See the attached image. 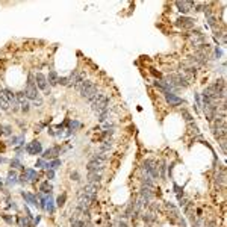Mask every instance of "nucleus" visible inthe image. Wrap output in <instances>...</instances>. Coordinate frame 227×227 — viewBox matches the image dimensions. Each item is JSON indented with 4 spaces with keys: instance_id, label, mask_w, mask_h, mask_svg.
<instances>
[{
    "instance_id": "nucleus-1",
    "label": "nucleus",
    "mask_w": 227,
    "mask_h": 227,
    "mask_svg": "<svg viewBox=\"0 0 227 227\" xmlns=\"http://www.w3.org/2000/svg\"><path fill=\"white\" fill-rule=\"evenodd\" d=\"M91 109L94 110V114L98 117V121H104L107 117V106H109V98L106 94L98 92L91 101Z\"/></svg>"
},
{
    "instance_id": "nucleus-2",
    "label": "nucleus",
    "mask_w": 227,
    "mask_h": 227,
    "mask_svg": "<svg viewBox=\"0 0 227 227\" xmlns=\"http://www.w3.org/2000/svg\"><path fill=\"white\" fill-rule=\"evenodd\" d=\"M76 89L79 91V94L83 97V98H86L88 101H91L97 94H98V88H97V85L92 82V80H83V82H80L77 86H74Z\"/></svg>"
},
{
    "instance_id": "nucleus-3",
    "label": "nucleus",
    "mask_w": 227,
    "mask_h": 227,
    "mask_svg": "<svg viewBox=\"0 0 227 227\" xmlns=\"http://www.w3.org/2000/svg\"><path fill=\"white\" fill-rule=\"evenodd\" d=\"M142 168H144L147 177L153 179V180L159 177V168H158V164H156L153 159H147V161H144Z\"/></svg>"
},
{
    "instance_id": "nucleus-4",
    "label": "nucleus",
    "mask_w": 227,
    "mask_h": 227,
    "mask_svg": "<svg viewBox=\"0 0 227 227\" xmlns=\"http://www.w3.org/2000/svg\"><path fill=\"white\" fill-rule=\"evenodd\" d=\"M91 203H92V200L80 191V192H79V197H77V210H80L82 213H85V212L89 209Z\"/></svg>"
},
{
    "instance_id": "nucleus-5",
    "label": "nucleus",
    "mask_w": 227,
    "mask_h": 227,
    "mask_svg": "<svg viewBox=\"0 0 227 227\" xmlns=\"http://www.w3.org/2000/svg\"><path fill=\"white\" fill-rule=\"evenodd\" d=\"M82 192L85 194V195H88L91 200H94L95 197H97V192H98V183H88V185H85L83 188H82Z\"/></svg>"
},
{
    "instance_id": "nucleus-6",
    "label": "nucleus",
    "mask_w": 227,
    "mask_h": 227,
    "mask_svg": "<svg viewBox=\"0 0 227 227\" xmlns=\"http://www.w3.org/2000/svg\"><path fill=\"white\" fill-rule=\"evenodd\" d=\"M24 95H26V98L33 100V101L36 98H40V92H38V89H36V85L35 83H27L26 89H24Z\"/></svg>"
},
{
    "instance_id": "nucleus-7",
    "label": "nucleus",
    "mask_w": 227,
    "mask_h": 227,
    "mask_svg": "<svg viewBox=\"0 0 227 227\" xmlns=\"http://www.w3.org/2000/svg\"><path fill=\"white\" fill-rule=\"evenodd\" d=\"M35 85L40 88V89H43V91L50 89V88L47 86V77H46L43 73H36V74H35Z\"/></svg>"
},
{
    "instance_id": "nucleus-8",
    "label": "nucleus",
    "mask_w": 227,
    "mask_h": 227,
    "mask_svg": "<svg viewBox=\"0 0 227 227\" xmlns=\"http://www.w3.org/2000/svg\"><path fill=\"white\" fill-rule=\"evenodd\" d=\"M41 150H43V147H41L40 141H33V142L27 144V147H26V151L29 155H40Z\"/></svg>"
},
{
    "instance_id": "nucleus-9",
    "label": "nucleus",
    "mask_w": 227,
    "mask_h": 227,
    "mask_svg": "<svg viewBox=\"0 0 227 227\" xmlns=\"http://www.w3.org/2000/svg\"><path fill=\"white\" fill-rule=\"evenodd\" d=\"M165 100L170 103V106H177V104L183 103V100L180 97H177L174 92H165Z\"/></svg>"
},
{
    "instance_id": "nucleus-10",
    "label": "nucleus",
    "mask_w": 227,
    "mask_h": 227,
    "mask_svg": "<svg viewBox=\"0 0 227 227\" xmlns=\"http://www.w3.org/2000/svg\"><path fill=\"white\" fill-rule=\"evenodd\" d=\"M58 155H61V151H59V147H50L44 151V155L43 158L44 159H56Z\"/></svg>"
},
{
    "instance_id": "nucleus-11",
    "label": "nucleus",
    "mask_w": 227,
    "mask_h": 227,
    "mask_svg": "<svg viewBox=\"0 0 227 227\" xmlns=\"http://www.w3.org/2000/svg\"><path fill=\"white\" fill-rule=\"evenodd\" d=\"M176 6L179 8V11H180V12L188 14L189 11H191V9L194 8V3H192V2H176Z\"/></svg>"
},
{
    "instance_id": "nucleus-12",
    "label": "nucleus",
    "mask_w": 227,
    "mask_h": 227,
    "mask_svg": "<svg viewBox=\"0 0 227 227\" xmlns=\"http://www.w3.org/2000/svg\"><path fill=\"white\" fill-rule=\"evenodd\" d=\"M155 195V192L151 191V186H142V189H141V197L148 203L150 200H151V197Z\"/></svg>"
},
{
    "instance_id": "nucleus-13",
    "label": "nucleus",
    "mask_w": 227,
    "mask_h": 227,
    "mask_svg": "<svg viewBox=\"0 0 227 227\" xmlns=\"http://www.w3.org/2000/svg\"><path fill=\"white\" fill-rule=\"evenodd\" d=\"M11 104H9V100L5 94V91H0V109L2 110H9Z\"/></svg>"
},
{
    "instance_id": "nucleus-14",
    "label": "nucleus",
    "mask_w": 227,
    "mask_h": 227,
    "mask_svg": "<svg viewBox=\"0 0 227 227\" xmlns=\"http://www.w3.org/2000/svg\"><path fill=\"white\" fill-rule=\"evenodd\" d=\"M177 24L182 26V27L189 29V27L194 26V20H192V18H179V20H177Z\"/></svg>"
},
{
    "instance_id": "nucleus-15",
    "label": "nucleus",
    "mask_w": 227,
    "mask_h": 227,
    "mask_svg": "<svg viewBox=\"0 0 227 227\" xmlns=\"http://www.w3.org/2000/svg\"><path fill=\"white\" fill-rule=\"evenodd\" d=\"M88 180L91 183H98L101 180V173H95V171H88Z\"/></svg>"
},
{
    "instance_id": "nucleus-16",
    "label": "nucleus",
    "mask_w": 227,
    "mask_h": 227,
    "mask_svg": "<svg viewBox=\"0 0 227 227\" xmlns=\"http://www.w3.org/2000/svg\"><path fill=\"white\" fill-rule=\"evenodd\" d=\"M225 127H221V129H215L213 130V136L216 139H225Z\"/></svg>"
},
{
    "instance_id": "nucleus-17",
    "label": "nucleus",
    "mask_w": 227,
    "mask_h": 227,
    "mask_svg": "<svg viewBox=\"0 0 227 227\" xmlns=\"http://www.w3.org/2000/svg\"><path fill=\"white\" fill-rule=\"evenodd\" d=\"M23 176L26 177V180H35V179L38 177V174H36L33 170H30V168H29V170H24V174H23Z\"/></svg>"
},
{
    "instance_id": "nucleus-18",
    "label": "nucleus",
    "mask_w": 227,
    "mask_h": 227,
    "mask_svg": "<svg viewBox=\"0 0 227 227\" xmlns=\"http://www.w3.org/2000/svg\"><path fill=\"white\" fill-rule=\"evenodd\" d=\"M58 74L55 73V71H50L49 73V82H50V85H58Z\"/></svg>"
},
{
    "instance_id": "nucleus-19",
    "label": "nucleus",
    "mask_w": 227,
    "mask_h": 227,
    "mask_svg": "<svg viewBox=\"0 0 227 227\" xmlns=\"http://www.w3.org/2000/svg\"><path fill=\"white\" fill-rule=\"evenodd\" d=\"M23 197L27 200V203H30V204H33V206H38V201H36V198L33 197V195H30V194H26V192H23Z\"/></svg>"
},
{
    "instance_id": "nucleus-20",
    "label": "nucleus",
    "mask_w": 227,
    "mask_h": 227,
    "mask_svg": "<svg viewBox=\"0 0 227 227\" xmlns=\"http://www.w3.org/2000/svg\"><path fill=\"white\" fill-rule=\"evenodd\" d=\"M41 191H43V192H46V194H47V192H50V191H52V185H50L49 182H44V183L41 185Z\"/></svg>"
},
{
    "instance_id": "nucleus-21",
    "label": "nucleus",
    "mask_w": 227,
    "mask_h": 227,
    "mask_svg": "<svg viewBox=\"0 0 227 227\" xmlns=\"http://www.w3.org/2000/svg\"><path fill=\"white\" fill-rule=\"evenodd\" d=\"M59 165H61V161H59V159H53V161L49 164V168H50V170H56Z\"/></svg>"
},
{
    "instance_id": "nucleus-22",
    "label": "nucleus",
    "mask_w": 227,
    "mask_h": 227,
    "mask_svg": "<svg viewBox=\"0 0 227 227\" xmlns=\"http://www.w3.org/2000/svg\"><path fill=\"white\" fill-rule=\"evenodd\" d=\"M36 167H41V168H49V164L44 162V159H38L36 161Z\"/></svg>"
},
{
    "instance_id": "nucleus-23",
    "label": "nucleus",
    "mask_w": 227,
    "mask_h": 227,
    "mask_svg": "<svg viewBox=\"0 0 227 227\" xmlns=\"http://www.w3.org/2000/svg\"><path fill=\"white\" fill-rule=\"evenodd\" d=\"M58 83H59V85H64V86H68V77H59V79H58Z\"/></svg>"
},
{
    "instance_id": "nucleus-24",
    "label": "nucleus",
    "mask_w": 227,
    "mask_h": 227,
    "mask_svg": "<svg viewBox=\"0 0 227 227\" xmlns=\"http://www.w3.org/2000/svg\"><path fill=\"white\" fill-rule=\"evenodd\" d=\"M70 127H71V130H74V129H79V127H80V123H77V121H71Z\"/></svg>"
},
{
    "instance_id": "nucleus-25",
    "label": "nucleus",
    "mask_w": 227,
    "mask_h": 227,
    "mask_svg": "<svg viewBox=\"0 0 227 227\" xmlns=\"http://www.w3.org/2000/svg\"><path fill=\"white\" fill-rule=\"evenodd\" d=\"M64 200H65V194H62V195L58 198V206H62V204H64Z\"/></svg>"
},
{
    "instance_id": "nucleus-26",
    "label": "nucleus",
    "mask_w": 227,
    "mask_h": 227,
    "mask_svg": "<svg viewBox=\"0 0 227 227\" xmlns=\"http://www.w3.org/2000/svg\"><path fill=\"white\" fill-rule=\"evenodd\" d=\"M71 179H73V180H79V173H77V171H73V173H71Z\"/></svg>"
},
{
    "instance_id": "nucleus-27",
    "label": "nucleus",
    "mask_w": 227,
    "mask_h": 227,
    "mask_svg": "<svg viewBox=\"0 0 227 227\" xmlns=\"http://www.w3.org/2000/svg\"><path fill=\"white\" fill-rule=\"evenodd\" d=\"M3 129H5V132H3L5 135H11V133H12V132H11V127H9V126H6V127H3Z\"/></svg>"
},
{
    "instance_id": "nucleus-28",
    "label": "nucleus",
    "mask_w": 227,
    "mask_h": 227,
    "mask_svg": "<svg viewBox=\"0 0 227 227\" xmlns=\"http://www.w3.org/2000/svg\"><path fill=\"white\" fill-rule=\"evenodd\" d=\"M53 176H55V171H53V170H49V173H47V177H49V179H53Z\"/></svg>"
},
{
    "instance_id": "nucleus-29",
    "label": "nucleus",
    "mask_w": 227,
    "mask_h": 227,
    "mask_svg": "<svg viewBox=\"0 0 227 227\" xmlns=\"http://www.w3.org/2000/svg\"><path fill=\"white\" fill-rule=\"evenodd\" d=\"M11 164H12V165H15V167H18V165H20V162H18L17 159H14V161H12Z\"/></svg>"
},
{
    "instance_id": "nucleus-30",
    "label": "nucleus",
    "mask_w": 227,
    "mask_h": 227,
    "mask_svg": "<svg viewBox=\"0 0 227 227\" xmlns=\"http://www.w3.org/2000/svg\"><path fill=\"white\" fill-rule=\"evenodd\" d=\"M0 162H5V159H3V158H0Z\"/></svg>"
},
{
    "instance_id": "nucleus-31",
    "label": "nucleus",
    "mask_w": 227,
    "mask_h": 227,
    "mask_svg": "<svg viewBox=\"0 0 227 227\" xmlns=\"http://www.w3.org/2000/svg\"><path fill=\"white\" fill-rule=\"evenodd\" d=\"M0 185H2V183H0Z\"/></svg>"
}]
</instances>
